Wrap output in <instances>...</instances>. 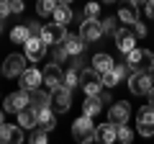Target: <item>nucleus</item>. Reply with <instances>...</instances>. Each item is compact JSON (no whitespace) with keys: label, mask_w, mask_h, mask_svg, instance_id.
<instances>
[{"label":"nucleus","mask_w":154,"mask_h":144,"mask_svg":"<svg viewBox=\"0 0 154 144\" xmlns=\"http://www.w3.org/2000/svg\"><path fill=\"white\" fill-rule=\"evenodd\" d=\"M72 136L75 142L80 144H90V142H98V126L93 124V116H80L75 124H72Z\"/></svg>","instance_id":"nucleus-1"},{"label":"nucleus","mask_w":154,"mask_h":144,"mask_svg":"<svg viewBox=\"0 0 154 144\" xmlns=\"http://www.w3.org/2000/svg\"><path fill=\"white\" fill-rule=\"evenodd\" d=\"M126 64L131 67V70H144V72H152L154 70V52L149 49H131L126 54Z\"/></svg>","instance_id":"nucleus-2"},{"label":"nucleus","mask_w":154,"mask_h":144,"mask_svg":"<svg viewBox=\"0 0 154 144\" xmlns=\"http://www.w3.org/2000/svg\"><path fill=\"white\" fill-rule=\"evenodd\" d=\"M154 88V80H152V72H144V70H131L128 75V90L134 95H149V90Z\"/></svg>","instance_id":"nucleus-3"},{"label":"nucleus","mask_w":154,"mask_h":144,"mask_svg":"<svg viewBox=\"0 0 154 144\" xmlns=\"http://www.w3.org/2000/svg\"><path fill=\"white\" fill-rule=\"evenodd\" d=\"M80 88L85 90V95H98L100 90L105 88L103 85V75H100L98 70H95V67H85L82 72H80Z\"/></svg>","instance_id":"nucleus-4"},{"label":"nucleus","mask_w":154,"mask_h":144,"mask_svg":"<svg viewBox=\"0 0 154 144\" xmlns=\"http://www.w3.org/2000/svg\"><path fill=\"white\" fill-rule=\"evenodd\" d=\"M80 36H82L85 44H95L103 36V23H100V18H82V23H80Z\"/></svg>","instance_id":"nucleus-5"},{"label":"nucleus","mask_w":154,"mask_h":144,"mask_svg":"<svg viewBox=\"0 0 154 144\" xmlns=\"http://www.w3.org/2000/svg\"><path fill=\"white\" fill-rule=\"evenodd\" d=\"M26 139V129L21 124H0V142L3 144H21Z\"/></svg>","instance_id":"nucleus-6"},{"label":"nucleus","mask_w":154,"mask_h":144,"mask_svg":"<svg viewBox=\"0 0 154 144\" xmlns=\"http://www.w3.org/2000/svg\"><path fill=\"white\" fill-rule=\"evenodd\" d=\"M51 108H54L57 113H67L72 108V90L69 88H57V90H51Z\"/></svg>","instance_id":"nucleus-7"},{"label":"nucleus","mask_w":154,"mask_h":144,"mask_svg":"<svg viewBox=\"0 0 154 144\" xmlns=\"http://www.w3.org/2000/svg\"><path fill=\"white\" fill-rule=\"evenodd\" d=\"M136 126L141 136H152L154 134V105H144L136 113Z\"/></svg>","instance_id":"nucleus-8"},{"label":"nucleus","mask_w":154,"mask_h":144,"mask_svg":"<svg viewBox=\"0 0 154 144\" xmlns=\"http://www.w3.org/2000/svg\"><path fill=\"white\" fill-rule=\"evenodd\" d=\"M128 116H131L128 100H116V103H110V108H108V121L110 124H116V126L128 124Z\"/></svg>","instance_id":"nucleus-9"},{"label":"nucleus","mask_w":154,"mask_h":144,"mask_svg":"<svg viewBox=\"0 0 154 144\" xmlns=\"http://www.w3.org/2000/svg\"><path fill=\"white\" fill-rule=\"evenodd\" d=\"M116 46L121 54H128L131 49H136V33H134L131 26H121L116 31Z\"/></svg>","instance_id":"nucleus-10"},{"label":"nucleus","mask_w":154,"mask_h":144,"mask_svg":"<svg viewBox=\"0 0 154 144\" xmlns=\"http://www.w3.org/2000/svg\"><path fill=\"white\" fill-rule=\"evenodd\" d=\"M67 33V26H62V23H46V26H41V39H44L46 46H54V44H62V39H64Z\"/></svg>","instance_id":"nucleus-11"},{"label":"nucleus","mask_w":154,"mask_h":144,"mask_svg":"<svg viewBox=\"0 0 154 144\" xmlns=\"http://www.w3.org/2000/svg\"><path fill=\"white\" fill-rule=\"evenodd\" d=\"M18 83H21V90H36V88L44 85V72H41V70H33V67H26V70L21 72Z\"/></svg>","instance_id":"nucleus-12"},{"label":"nucleus","mask_w":154,"mask_h":144,"mask_svg":"<svg viewBox=\"0 0 154 144\" xmlns=\"http://www.w3.org/2000/svg\"><path fill=\"white\" fill-rule=\"evenodd\" d=\"M26 70V57L23 54H8L3 62V75L5 77H21V72Z\"/></svg>","instance_id":"nucleus-13"},{"label":"nucleus","mask_w":154,"mask_h":144,"mask_svg":"<svg viewBox=\"0 0 154 144\" xmlns=\"http://www.w3.org/2000/svg\"><path fill=\"white\" fill-rule=\"evenodd\" d=\"M26 105H28V90H18V93L5 95L3 108H5V113H16V116H18V111H23Z\"/></svg>","instance_id":"nucleus-14"},{"label":"nucleus","mask_w":154,"mask_h":144,"mask_svg":"<svg viewBox=\"0 0 154 144\" xmlns=\"http://www.w3.org/2000/svg\"><path fill=\"white\" fill-rule=\"evenodd\" d=\"M23 46H26V57H28L31 62H38V59H44L46 49H49V46L44 44V39H41V36H28Z\"/></svg>","instance_id":"nucleus-15"},{"label":"nucleus","mask_w":154,"mask_h":144,"mask_svg":"<svg viewBox=\"0 0 154 144\" xmlns=\"http://www.w3.org/2000/svg\"><path fill=\"white\" fill-rule=\"evenodd\" d=\"M62 80H64V72L59 70V64H46V70H44V85H46V90H57V88H62Z\"/></svg>","instance_id":"nucleus-16"},{"label":"nucleus","mask_w":154,"mask_h":144,"mask_svg":"<svg viewBox=\"0 0 154 144\" xmlns=\"http://www.w3.org/2000/svg\"><path fill=\"white\" fill-rule=\"evenodd\" d=\"M18 124H21L26 131H33V129H38V111L33 108V105H26L23 111H18Z\"/></svg>","instance_id":"nucleus-17"},{"label":"nucleus","mask_w":154,"mask_h":144,"mask_svg":"<svg viewBox=\"0 0 154 144\" xmlns=\"http://www.w3.org/2000/svg\"><path fill=\"white\" fill-rule=\"evenodd\" d=\"M62 46L67 49V54H69V57H77V54H82L85 41H82V36H80V33H69V31H67L64 39H62Z\"/></svg>","instance_id":"nucleus-18"},{"label":"nucleus","mask_w":154,"mask_h":144,"mask_svg":"<svg viewBox=\"0 0 154 144\" xmlns=\"http://www.w3.org/2000/svg\"><path fill=\"white\" fill-rule=\"evenodd\" d=\"M51 103V90H41V88H36V90H28V105H33V108H44V105H49Z\"/></svg>","instance_id":"nucleus-19"},{"label":"nucleus","mask_w":154,"mask_h":144,"mask_svg":"<svg viewBox=\"0 0 154 144\" xmlns=\"http://www.w3.org/2000/svg\"><path fill=\"white\" fill-rule=\"evenodd\" d=\"M118 18H121L123 26H134L136 21H141V18H139V5H134V3L121 5V8H118Z\"/></svg>","instance_id":"nucleus-20"},{"label":"nucleus","mask_w":154,"mask_h":144,"mask_svg":"<svg viewBox=\"0 0 154 144\" xmlns=\"http://www.w3.org/2000/svg\"><path fill=\"white\" fill-rule=\"evenodd\" d=\"M98 142H103V144H113V142H118V126L116 124H100L98 126Z\"/></svg>","instance_id":"nucleus-21"},{"label":"nucleus","mask_w":154,"mask_h":144,"mask_svg":"<svg viewBox=\"0 0 154 144\" xmlns=\"http://www.w3.org/2000/svg\"><path fill=\"white\" fill-rule=\"evenodd\" d=\"M38 126L46 129V131H51V129L57 126V111L51 108V105H44V108H38Z\"/></svg>","instance_id":"nucleus-22"},{"label":"nucleus","mask_w":154,"mask_h":144,"mask_svg":"<svg viewBox=\"0 0 154 144\" xmlns=\"http://www.w3.org/2000/svg\"><path fill=\"white\" fill-rule=\"evenodd\" d=\"M103 111V100L98 95H85V103H82V113L85 116H98Z\"/></svg>","instance_id":"nucleus-23"},{"label":"nucleus","mask_w":154,"mask_h":144,"mask_svg":"<svg viewBox=\"0 0 154 144\" xmlns=\"http://www.w3.org/2000/svg\"><path fill=\"white\" fill-rule=\"evenodd\" d=\"M113 64H116V62H113V57H110V54H105V52H98V54L93 57V67L100 72V75H103V72H108V70H113Z\"/></svg>","instance_id":"nucleus-24"},{"label":"nucleus","mask_w":154,"mask_h":144,"mask_svg":"<svg viewBox=\"0 0 154 144\" xmlns=\"http://www.w3.org/2000/svg\"><path fill=\"white\" fill-rule=\"evenodd\" d=\"M51 16H54V21H57V23L67 26V23L72 21V8H69V3H59V5H57V11L51 13Z\"/></svg>","instance_id":"nucleus-25"},{"label":"nucleus","mask_w":154,"mask_h":144,"mask_svg":"<svg viewBox=\"0 0 154 144\" xmlns=\"http://www.w3.org/2000/svg\"><path fill=\"white\" fill-rule=\"evenodd\" d=\"M62 85H64V88H69V90L80 88V70H75V67H69V70L64 72V80H62Z\"/></svg>","instance_id":"nucleus-26"},{"label":"nucleus","mask_w":154,"mask_h":144,"mask_svg":"<svg viewBox=\"0 0 154 144\" xmlns=\"http://www.w3.org/2000/svg\"><path fill=\"white\" fill-rule=\"evenodd\" d=\"M59 5V0H36V13L38 16H51Z\"/></svg>","instance_id":"nucleus-27"},{"label":"nucleus","mask_w":154,"mask_h":144,"mask_svg":"<svg viewBox=\"0 0 154 144\" xmlns=\"http://www.w3.org/2000/svg\"><path fill=\"white\" fill-rule=\"evenodd\" d=\"M26 39H28V26H16L11 31V41L13 44H26Z\"/></svg>","instance_id":"nucleus-28"},{"label":"nucleus","mask_w":154,"mask_h":144,"mask_svg":"<svg viewBox=\"0 0 154 144\" xmlns=\"http://www.w3.org/2000/svg\"><path fill=\"white\" fill-rule=\"evenodd\" d=\"M100 23H103V33H113V36H116V31L121 28V26H118V23H121L118 16H108L105 21H100Z\"/></svg>","instance_id":"nucleus-29"},{"label":"nucleus","mask_w":154,"mask_h":144,"mask_svg":"<svg viewBox=\"0 0 154 144\" xmlns=\"http://www.w3.org/2000/svg\"><path fill=\"white\" fill-rule=\"evenodd\" d=\"M100 16V0H88L85 3V18H98Z\"/></svg>","instance_id":"nucleus-30"},{"label":"nucleus","mask_w":154,"mask_h":144,"mask_svg":"<svg viewBox=\"0 0 154 144\" xmlns=\"http://www.w3.org/2000/svg\"><path fill=\"white\" fill-rule=\"evenodd\" d=\"M121 80H118V75H116V70H108V72H103V85L105 88H113V85H118Z\"/></svg>","instance_id":"nucleus-31"},{"label":"nucleus","mask_w":154,"mask_h":144,"mask_svg":"<svg viewBox=\"0 0 154 144\" xmlns=\"http://www.w3.org/2000/svg\"><path fill=\"white\" fill-rule=\"evenodd\" d=\"M131 139H134L131 129H128L126 124H121V126H118V142H123V144H131Z\"/></svg>","instance_id":"nucleus-32"},{"label":"nucleus","mask_w":154,"mask_h":144,"mask_svg":"<svg viewBox=\"0 0 154 144\" xmlns=\"http://www.w3.org/2000/svg\"><path fill=\"white\" fill-rule=\"evenodd\" d=\"M46 139H49V131H46V129H41V126H38V131L31 134V142H33V144H44Z\"/></svg>","instance_id":"nucleus-33"},{"label":"nucleus","mask_w":154,"mask_h":144,"mask_svg":"<svg viewBox=\"0 0 154 144\" xmlns=\"http://www.w3.org/2000/svg\"><path fill=\"white\" fill-rule=\"evenodd\" d=\"M67 57H69V54H67L64 46H62V44H54V62H57V64H62Z\"/></svg>","instance_id":"nucleus-34"},{"label":"nucleus","mask_w":154,"mask_h":144,"mask_svg":"<svg viewBox=\"0 0 154 144\" xmlns=\"http://www.w3.org/2000/svg\"><path fill=\"white\" fill-rule=\"evenodd\" d=\"M131 28H134V33H136V39H144V36H146V26H144L141 21H136Z\"/></svg>","instance_id":"nucleus-35"},{"label":"nucleus","mask_w":154,"mask_h":144,"mask_svg":"<svg viewBox=\"0 0 154 144\" xmlns=\"http://www.w3.org/2000/svg\"><path fill=\"white\" fill-rule=\"evenodd\" d=\"M5 16H11V3L8 0H0V18H5Z\"/></svg>","instance_id":"nucleus-36"},{"label":"nucleus","mask_w":154,"mask_h":144,"mask_svg":"<svg viewBox=\"0 0 154 144\" xmlns=\"http://www.w3.org/2000/svg\"><path fill=\"white\" fill-rule=\"evenodd\" d=\"M11 3V13H21L23 11V0H8Z\"/></svg>","instance_id":"nucleus-37"},{"label":"nucleus","mask_w":154,"mask_h":144,"mask_svg":"<svg viewBox=\"0 0 154 144\" xmlns=\"http://www.w3.org/2000/svg\"><path fill=\"white\" fill-rule=\"evenodd\" d=\"M28 36H41V26L38 23H28Z\"/></svg>","instance_id":"nucleus-38"},{"label":"nucleus","mask_w":154,"mask_h":144,"mask_svg":"<svg viewBox=\"0 0 154 144\" xmlns=\"http://www.w3.org/2000/svg\"><path fill=\"white\" fill-rule=\"evenodd\" d=\"M144 8H146V16L154 21V0H146V3H144Z\"/></svg>","instance_id":"nucleus-39"},{"label":"nucleus","mask_w":154,"mask_h":144,"mask_svg":"<svg viewBox=\"0 0 154 144\" xmlns=\"http://www.w3.org/2000/svg\"><path fill=\"white\" fill-rule=\"evenodd\" d=\"M0 124H5V108H0Z\"/></svg>","instance_id":"nucleus-40"},{"label":"nucleus","mask_w":154,"mask_h":144,"mask_svg":"<svg viewBox=\"0 0 154 144\" xmlns=\"http://www.w3.org/2000/svg\"><path fill=\"white\" fill-rule=\"evenodd\" d=\"M128 3H134V5H144L146 0H128Z\"/></svg>","instance_id":"nucleus-41"},{"label":"nucleus","mask_w":154,"mask_h":144,"mask_svg":"<svg viewBox=\"0 0 154 144\" xmlns=\"http://www.w3.org/2000/svg\"><path fill=\"white\" fill-rule=\"evenodd\" d=\"M149 100H152V105H154V88L149 90Z\"/></svg>","instance_id":"nucleus-42"},{"label":"nucleus","mask_w":154,"mask_h":144,"mask_svg":"<svg viewBox=\"0 0 154 144\" xmlns=\"http://www.w3.org/2000/svg\"><path fill=\"white\" fill-rule=\"evenodd\" d=\"M100 3H116V0H100Z\"/></svg>","instance_id":"nucleus-43"},{"label":"nucleus","mask_w":154,"mask_h":144,"mask_svg":"<svg viewBox=\"0 0 154 144\" xmlns=\"http://www.w3.org/2000/svg\"><path fill=\"white\" fill-rule=\"evenodd\" d=\"M0 21H3V18H0ZM0 33H3V23H0Z\"/></svg>","instance_id":"nucleus-44"},{"label":"nucleus","mask_w":154,"mask_h":144,"mask_svg":"<svg viewBox=\"0 0 154 144\" xmlns=\"http://www.w3.org/2000/svg\"><path fill=\"white\" fill-rule=\"evenodd\" d=\"M59 3H72V0H59Z\"/></svg>","instance_id":"nucleus-45"},{"label":"nucleus","mask_w":154,"mask_h":144,"mask_svg":"<svg viewBox=\"0 0 154 144\" xmlns=\"http://www.w3.org/2000/svg\"><path fill=\"white\" fill-rule=\"evenodd\" d=\"M152 80H154V70H152Z\"/></svg>","instance_id":"nucleus-46"}]
</instances>
